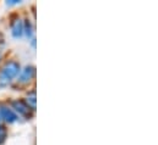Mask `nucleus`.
Here are the masks:
<instances>
[{
  "mask_svg": "<svg viewBox=\"0 0 158 145\" xmlns=\"http://www.w3.org/2000/svg\"><path fill=\"white\" fill-rule=\"evenodd\" d=\"M21 71V67L19 62L16 61H9L4 65V67L0 71V87H6L11 83L12 79H15Z\"/></svg>",
  "mask_w": 158,
  "mask_h": 145,
  "instance_id": "f257e3e1",
  "label": "nucleus"
},
{
  "mask_svg": "<svg viewBox=\"0 0 158 145\" xmlns=\"http://www.w3.org/2000/svg\"><path fill=\"white\" fill-rule=\"evenodd\" d=\"M11 109L15 111V113L17 116H21V117H23L26 120L32 118V111L33 110L22 100H19V99L17 100H12L11 101Z\"/></svg>",
  "mask_w": 158,
  "mask_h": 145,
  "instance_id": "f03ea898",
  "label": "nucleus"
},
{
  "mask_svg": "<svg viewBox=\"0 0 158 145\" xmlns=\"http://www.w3.org/2000/svg\"><path fill=\"white\" fill-rule=\"evenodd\" d=\"M19 120V116L15 113V111L7 105L1 104L0 105V121H4L9 124L15 123Z\"/></svg>",
  "mask_w": 158,
  "mask_h": 145,
  "instance_id": "7ed1b4c3",
  "label": "nucleus"
},
{
  "mask_svg": "<svg viewBox=\"0 0 158 145\" xmlns=\"http://www.w3.org/2000/svg\"><path fill=\"white\" fill-rule=\"evenodd\" d=\"M35 74H36V69H35V66L27 65L25 69H22V70L20 71L19 76H17V82L21 83V84H27V83H30V82L33 79Z\"/></svg>",
  "mask_w": 158,
  "mask_h": 145,
  "instance_id": "20e7f679",
  "label": "nucleus"
},
{
  "mask_svg": "<svg viewBox=\"0 0 158 145\" xmlns=\"http://www.w3.org/2000/svg\"><path fill=\"white\" fill-rule=\"evenodd\" d=\"M11 34L14 38H21L23 36V22L21 18H16L11 23Z\"/></svg>",
  "mask_w": 158,
  "mask_h": 145,
  "instance_id": "39448f33",
  "label": "nucleus"
},
{
  "mask_svg": "<svg viewBox=\"0 0 158 145\" xmlns=\"http://www.w3.org/2000/svg\"><path fill=\"white\" fill-rule=\"evenodd\" d=\"M33 25H32V22L30 21V20H25V22H23V34H26V37L30 39V38H32L33 37Z\"/></svg>",
  "mask_w": 158,
  "mask_h": 145,
  "instance_id": "423d86ee",
  "label": "nucleus"
},
{
  "mask_svg": "<svg viewBox=\"0 0 158 145\" xmlns=\"http://www.w3.org/2000/svg\"><path fill=\"white\" fill-rule=\"evenodd\" d=\"M26 104L31 108V109L36 110V92L33 90V92H31V93H28L27 94V98H26Z\"/></svg>",
  "mask_w": 158,
  "mask_h": 145,
  "instance_id": "0eeeda50",
  "label": "nucleus"
},
{
  "mask_svg": "<svg viewBox=\"0 0 158 145\" xmlns=\"http://www.w3.org/2000/svg\"><path fill=\"white\" fill-rule=\"evenodd\" d=\"M5 139H6V129H5V127L0 126V144H2L5 142Z\"/></svg>",
  "mask_w": 158,
  "mask_h": 145,
  "instance_id": "6e6552de",
  "label": "nucleus"
},
{
  "mask_svg": "<svg viewBox=\"0 0 158 145\" xmlns=\"http://www.w3.org/2000/svg\"><path fill=\"white\" fill-rule=\"evenodd\" d=\"M21 1H19V0H10V1H6V4L9 5V6H11V5H17V4H20Z\"/></svg>",
  "mask_w": 158,
  "mask_h": 145,
  "instance_id": "1a4fd4ad",
  "label": "nucleus"
}]
</instances>
